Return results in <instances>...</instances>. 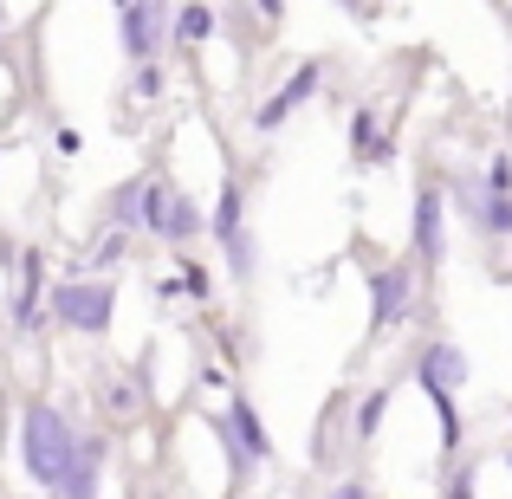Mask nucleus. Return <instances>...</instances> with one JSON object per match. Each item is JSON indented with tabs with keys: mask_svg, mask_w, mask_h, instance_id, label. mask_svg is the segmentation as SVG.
<instances>
[{
	"mask_svg": "<svg viewBox=\"0 0 512 499\" xmlns=\"http://www.w3.org/2000/svg\"><path fill=\"white\" fill-rule=\"evenodd\" d=\"M78 428L65 422L52 402H26V415H20V467L39 480L46 493H59V480L72 474V461H78Z\"/></svg>",
	"mask_w": 512,
	"mask_h": 499,
	"instance_id": "obj_1",
	"label": "nucleus"
},
{
	"mask_svg": "<svg viewBox=\"0 0 512 499\" xmlns=\"http://www.w3.org/2000/svg\"><path fill=\"white\" fill-rule=\"evenodd\" d=\"M467 350L448 344V337H435V344H422V357H415V383H422V396L435 402L441 415V448H461V415H454V389L467 383Z\"/></svg>",
	"mask_w": 512,
	"mask_h": 499,
	"instance_id": "obj_2",
	"label": "nucleus"
},
{
	"mask_svg": "<svg viewBox=\"0 0 512 499\" xmlns=\"http://www.w3.org/2000/svg\"><path fill=\"white\" fill-rule=\"evenodd\" d=\"M46 305H52V318H59L65 331H111L117 286H104V279H72V286H52Z\"/></svg>",
	"mask_w": 512,
	"mask_h": 499,
	"instance_id": "obj_3",
	"label": "nucleus"
},
{
	"mask_svg": "<svg viewBox=\"0 0 512 499\" xmlns=\"http://www.w3.org/2000/svg\"><path fill=\"white\" fill-rule=\"evenodd\" d=\"M143 227L163 234V240H195L201 234V208L169 182V175H156V182L143 188Z\"/></svg>",
	"mask_w": 512,
	"mask_h": 499,
	"instance_id": "obj_4",
	"label": "nucleus"
},
{
	"mask_svg": "<svg viewBox=\"0 0 512 499\" xmlns=\"http://www.w3.org/2000/svg\"><path fill=\"white\" fill-rule=\"evenodd\" d=\"M214 240H221V260L247 279L253 273V234H247V195H240V182H221V195H214Z\"/></svg>",
	"mask_w": 512,
	"mask_h": 499,
	"instance_id": "obj_5",
	"label": "nucleus"
},
{
	"mask_svg": "<svg viewBox=\"0 0 512 499\" xmlns=\"http://www.w3.org/2000/svg\"><path fill=\"white\" fill-rule=\"evenodd\" d=\"M169 26H175L169 0H130V7H124V59H137V65L156 59Z\"/></svg>",
	"mask_w": 512,
	"mask_h": 499,
	"instance_id": "obj_6",
	"label": "nucleus"
},
{
	"mask_svg": "<svg viewBox=\"0 0 512 499\" xmlns=\"http://www.w3.org/2000/svg\"><path fill=\"white\" fill-rule=\"evenodd\" d=\"M415 305V266H383L370 273V331H389Z\"/></svg>",
	"mask_w": 512,
	"mask_h": 499,
	"instance_id": "obj_7",
	"label": "nucleus"
},
{
	"mask_svg": "<svg viewBox=\"0 0 512 499\" xmlns=\"http://www.w3.org/2000/svg\"><path fill=\"white\" fill-rule=\"evenodd\" d=\"M461 214L480 227V234L506 240L512 234V188H493L487 175H480V182H461Z\"/></svg>",
	"mask_w": 512,
	"mask_h": 499,
	"instance_id": "obj_8",
	"label": "nucleus"
},
{
	"mask_svg": "<svg viewBox=\"0 0 512 499\" xmlns=\"http://www.w3.org/2000/svg\"><path fill=\"white\" fill-rule=\"evenodd\" d=\"M318 78H325V65H318V59H305V65H299V72H292V78H286V85H279V91H273V98H266V104H260V111H253V124H260V137H266V130H279V124H286V117H292V111H299V104H305V98H312V91H318Z\"/></svg>",
	"mask_w": 512,
	"mask_h": 499,
	"instance_id": "obj_9",
	"label": "nucleus"
},
{
	"mask_svg": "<svg viewBox=\"0 0 512 499\" xmlns=\"http://www.w3.org/2000/svg\"><path fill=\"white\" fill-rule=\"evenodd\" d=\"M415 253H422V266H435L448 253V201H441V188L415 195Z\"/></svg>",
	"mask_w": 512,
	"mask_h": 499,
	"instance_id": "obj_10",
	"label": "nucleus"
},
{
	"mask_svg": "<svg viewBox=\"0 0 512 499\" xmlns=\"http://www.w3.org/2000/svg\"><path fill=\"white\" fill-rule=\"evenodd\" d=\"M227 422H234V441H240V454H247L253 467H266V461H273V435H266L260 409H253L247 396H234V402H227Z\"/></svg>",
	"mask_w": 512,
	"mask_h": 499,
	"instance_id": "obj_11",
	"label": "nucleus"
},
{
	"mask_svg": "<svg viewBox=\"0 0 512 499\" xmlns=\"http://www.w3.org/2000/svg\"><path fill=\"white\" fill-rule=\"evenodd\" d=\"M98 480H104V441H78V461H72V474L59 480V493L52 499H98Z\"/></svg>",
	"mask_w": 512,
	"mask_h": 499,
	"instance_id": "obj_12",
	"label": "nucleus"
},
{
	"mask_svg": "<svg viewBox=\"0 0 512 499\" xmlns=\"http://www.w3.org/2000/svg\"><path fill=\"white\" fill-rule=\"evenodd\" d=\"M350 156L370 169H383L389 156H396V143L383 137V124H376V111H350Z\"/></svg>",
	"mask_w": 512,
	"mask_h": 499,
	"instance_id": "obj_13",
	"label": "nucleus"
},
{
	"mask_svg": "<svg viewBox=\"0 0 512 499\" xmlns=\"http://www.w3.org/2000/svg\"><path fill=\"white\" fill-rule=\"evenodd\" d=\"M39 299H46V260L39 253H26L20 260V292H13V325H39Z\"/></svg>",
	"mask_w": 512,
	"mask_h": 499,
	"instance_id": "obj_14",
	"label": "nucleus"
},
{
	"mask_svg": "<svg viewBox=\"0 0 512 499\" xmlns=\"http://www.w3.org/2000/svg\"><path fill=\"white\" fill-rule=\"evenodd\" d=\"M175 39H188V46L214 39V7H208V0H188V7L175 13Z\"/></svg>",
	"mask_w": 512,
	"mask_h": 499,
	"instance_id": "obj_15",
	"label": "nucleus"
},
{
	"mask_svg": "<svg viewBox=\"0 0 512 499\" xmlns=\"http://www.w3.org/2000/svg\"><path fill=\"white\" fill-rule=\"evenodd\" d=\"M383 415H389V389H370V396H357V415H350L357 441H370L376 428H383Z\"/></svg>",
	"mask_w": 512,
	"mask_h": 499,
	"instance_id": "obj_16",
	"label": "nucleus"
},
{
	"mask_svg": "<svg viewBox=\"0 0 512 499\" xmlns=\"http://www.w3.org/2000/svg\"><path fill=\"white\" fill-rule=\"evenodd\" d=\"M143 188L150 182H124L111 195V227H143Z\"/></svg>",
	"mask_w": 512,
	"mask_h": 499,
	"instance_id": "obj_17",
	"label": "nucleus"
},
{
	"mask_svg": "<svg viewBox=\"0 0 512 499\" xmlns=\"http://www.w3.org/2000/svg\"><path fill=\"white\" fill-rule=\"evenodd\" d=\"M137 98H143V104L163 98V65H156V59H143V65H137Z\"/></svg>",
	"mask_w": 512,
	"mask_h": 499,
	"instance_id": "obj_18",
	"label": "nucleus"
},
{
	"mask_svg": "<svg viewBox=\"0 0 512 499\" xmlns=\"http://www.w3.org/2000/svg\"><path fill=\"white\" fill-rule=\"evenodd\" d=\"M124 253H130V240H124V227H111V234H104V247H98V253H91V266H117V260H124Z\"/></svg>",
	"mask_w": 512,
	"mask_h": 499,
	"instance_id": "obj_19",
	"label": "nucleus"
},
{
	"mask_svg": "<svg viewBox=\"0 0 512 499\" xmlns=\"http://www.w3.org/2000/svg\"><path fill=\"white\" fill-rule=\"evenodd\" d=\"M182 286L188 299H208V266H182Z\"/></svg>",
	"mask_w": 512,
	"mask_h": 499,
	"instance_id": "obj_20",
	"label": "nucleus"
},
{
	"mask_svg": "<svg viewBox=\"0 0 512 499\" xmlns=\"http://www.w3.org/2000/svg\"><path fill=\"white\" fill-rule=\"evenodd\" d=\"M448 499H480V480H474V467H461V474H454Z\"/></svg>",
	"mask_w": 512,
	"mask_h": 499,
	"instance_id": "obj_21",
	"label": "nucleus"
},
{
	"mask_svg": "<svg viewBox=\"0 0 512 499\" xmlns=\"http://www.w3.org/2000/svg\"><path fill=\"white\" fill-rule=\"evenodd\" d=\"M331 499H370V487H357V480H344V487L331 493Z\"/></svg>",
	"mask_w": 512,
	"mask_h": 499,
	"instance_id": "obj_22",
	"label": "nucleus"
},
{
	"mask_svg": "<svg viewBox=\"0 0 512 499\" xmlns=\"http://www.w3.org/2000/svg\"><path fill=\"white\" fill-rule=\"evenodd\" d=\"M253 7H260L266 20H279V13H286V0H253Z\"/></svg>",
	"mask_w": 512,
	"mask_h": 499,
	"instance_id": "obj_23",
	"label": "nucleus"
},
{
	"mask_svg": "<svg viewBox=\"0 0 512 499\" xmlns=\"http://www.w3.org/2000/svg\"><path fill=\"white\" fill-rule=\"evenodd\" d=\"M338 7H344V13H363V0H338Z\"/></svg>",
	"mask_w": 512,
	"mask_h": 499,
	"instance_id": "obj_24",
	"label": "nucleus"
},
{
	"mask_svg": "<svg viewBox=\"0 0 512 499\" xmlns=\"http://www.w3.org/2000/svg\"><path fill=\"white\" fill-rule=\"evenodd\" d=\"M0 33H7V7H0Z\"/></svg>",
	"mask_w": 512,
	"mask_h": 499,
	"instance_id": "obj_25",
	"label": "nucleus"
},
{
	"mask_svg": "<svg viewBox=\"0 0 512 499\" xmlns=\"http://www.w3.org/2000/svg\"><path fill=\"white\" fill-rule=\"evenodd\" d=\"M111 7H117V13H124V7H130V0H111Z\"/></svg>",
	"mask_w": 512,
	"mask_h": 499,
	"instance_id": "obj_26",
	"label": "nucleus"
},
{
	"mask_svg": "<svg viewBox=\"0 0 512 499\" xmlns=\"http://www.w3.org/2000/svg\"><path fill=\"white\" fill-rule=\"evenodd\" d=\"M506 467H512V448H506Z\"/></svg>",
	"mask_w": 512,
	"mask_h": 499,
	"instance_id": "obj_27",
	"label": "nucleus"
}]
</instances>
